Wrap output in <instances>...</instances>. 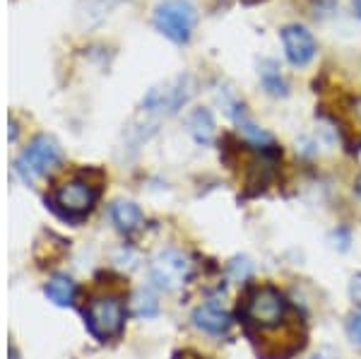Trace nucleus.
<instances>
[{
	"label": "nucleus",
	"instance_id": "nucleus-1",
	"mask_svg": "<svg viewBox=\"0 0 361 359\" xmlns=\"http://www.w3.org/2000/svg\"><path fill=\"white\" fill-rule=\"evenodd\" d=\"M284 316H287V299L272 285L250 289L246 302H243V318L260 331L277 328L284 321Z\"/></svg>",
	"mask_w": 361,
	"mask_h": 359
},
{
	"label": "nucleus",
	"instance_id": "nucleus-2",
	"mask_svg": "<svg viewBox=\"0 0 361 359\" xmlns=\"http://www.w3.org/2000/svg\"><path fill=\"white\" fill-rule=\"evenodd\" d=\"M152 22L157 32H161L173 44H185L195 29L197 13L188 0H164L154 8Z\"/></svg>",
	"mask_w": 361,
	"mask_h": 359
},
{
	"label": "nucleus",
	"instance_id": "nucleus-3",
	"mask_svg": "<svg viewBox=\"0 0 361 359\" xmlns=\"http://www.w3.org/2000/svg\"><path fill=\"white\" fill-rule=\"evenodd\" d=\"M99 190L85 178H70L51 193V207L63 219H82L94 207Z\"/></svg>",
	"mask_w": 361,
	"mask_h": 359
},
{
	"label": "nucleus",
	"instance_id": "nucleus-4",
	"mask_svg": "<svg viewBox=\"0 0 361 359\" xmlns=\"http://www.w3.org/2000/svg\"><path fill=\"white\" fill-rule=\"evenodd\" d=\"M193 92H195L193 78H190V75H178V78L169 80L164 85L152 87V90L147 92V97L142 99V109L147 114L171 116L193 97Z\"/></svg>",
	"mask_w": 361,
	"mask_h": 359
},
{
	"label": "nucleus",
	"instance_id": "nucleus-5",
	"mask_svg": "<svg viewBox=\"0 0 361 359\" xmlns=\"http://www.w3.org/2000/svg\"><path fill=\"white\" fill-rule=\"evenodd\" d=\"M85 318L87 328L97 340H111L121 335L126 326V306L116 297H97L87 306Z\"/></svg>",
	"mask_w": 361,
	"mask_h": 359
},
{
	"label": "nucleus",
	"instance_id": "nucleus-6",
	"mask_svg": "<svg viewBox=\"0 0 361 359\" xmlns=\"http://www.w3.org/2000/svg\"><path fill=\"white\" fill-rule=\"evenodd\" d=\"M190 273H193V263L178 248H161L149 265V277L164 292L183 287L190 280Z\"/></svg>",
	"mask_w": 361,
	"mask_h": 359
},
{
	"label": "nucleus",
	"instance_id": "nucleus-7",
	"mask_svg": "<svg viewBox=\"0 0 361 359\" xmlns=\"http://www.w3.org/2000/svg\"><path fill=\"white\" fill-rule=\"evenodd\" d=\"M61 162V147L54 138L49 135H39L25 147V152L20 154L15 169L25 181H34L42 174H46L51 166H56Z\"/></svg>",
	"mask_w": 361,
	"mask_h": 359
},
{
	"label": "nucleus",
	"instance_id": "nucleus-8",
	"mask_svg": "<svg viewBox=\"0 0 361 359\" xmlns=\"http://www.w3.org/2000/svg\"><path fill=\"white\" fill-rule=\"evenodd\" d=\"M282 44L287 61L292 66H308L318 51V44L313 34L301 25H287L282 29Z\"/></svg>",
	"mask_w": 361,
	"mask_h": 359
},
{
	"label": "nucleus",
	"instance_id": "nucleus-9",
	"mask_svg": "<svg viewBox=\"0 0 361 359\" xmlns=\"http://www.w3.org/2000/svg\"><path fill=\"white\" fill-rule=\"evenodd\" d=\"M190 318H193V326L207 335H224L231 328V316L214 302L200 304Z\"/></svg>",
	"mask_w": 361,
	"mask_h": 359
},
{
	"label": "nucleus",
	"instance_id": "nucleus-10",
	"mask_svg": "<svg viewBox=\"0 0 361 359\" xmlns=\"http://www.w3.org/2000/svg\"><path fill=\"white\" fill-rule=\"evenodd\" d=\"M109 215H111L116 229L123 231V234H130V231H135L142 224V210L130 200H116L111 210H109Z\"/></svg>",
	"mask_w": 361,
	"mask_h": 359
},
{
	"label": "nucleus",
	"instance_id": "nucleus-11",
	"mask_svg": "<svg viewBox=\"0 0 361 359\" xmlns=\"http://www.w3.org/2000/svg\"><path fill=\"white\" fill-rule=\"evenodd\" d=\"M188 133L197 145H209L214 140V118L207 109H195L188 116Z\"/></svg>",
	"mask_w": 361,
	"mask_h": 359
},
{
	"label": "nucleus",
	"instance_id": "nucleus-12",
	"mask_svg": "<svg viewBox=\"0 0 361 359\" xmlns=\"http://www.w3.org/2000/svg\"><path fill=\"white\" fill-rule=\"evenodd\" d=\"M258 75H260V83L272 97H287L289 95V85L284 80V75L279 73V66L275 61H263L258 66Z\"/></svg>",
	"mask_w": 361,
	"mask_h": 359
},
{
	"label": "nucleus",
	"instance_id": "nucleus-13",
	"mask_svg": "<svg viewBox=\"0 0 361 359\" xmlns=\"http://www.w3.org/2000/svg\"><path fill=\"white\" fill-rule=\"evenodd\" d=\"M75 292H78V287H75L73 277H68V275H54L49 280V285H46V297L58 306L73 304Z\"/></svg>",
	"mask_w": 361,
	"mask_h": 359
},
{
	"label": "nucleus",
	"instance_id": "nucleus-14",
	"mask_svg": "<svg viewBox=\"0 0 361 359\" xmlns=\"http://www.w3.org/2000/svg\"><path fill=\"white\" fill-rule=\"evenodd\" d=\"M130 311L133 316L137 318H152L157 316V311H159V302H157L154 292H149V289H137L135 294L130 297Z\"/></svg>",
	"mask_w": 361,
	"mask_h": 359
},
{
	"label": "nucleus",
	"instance_id": "nucleus-15",
	"mask_svg": "<svg viewBox=\"0 0 361 359\" xmlns=\"http://www.w3.org/2000/svg\"><path fill=\"white\" fill-rule=\"evenodd\" d=\"M250 263L246 258L243 260H234V263H231V275H234V280H246V277L250 275Z\"/></svg>",
	"mask_w": 361,
	"mask_h": 359
},
{
	"label": "nucleus",
	"instance_id": "nucleus-16",
	"mask_svg": "<svg viewBox=\"0 0 361 359\" xmlns=\"http://www.w3.org/2000/svg\"><path fill=\"white\" fill-rule=\"evenodd\" d=\"M347 331H349V338H352L354 343L361 345V311H359L357 316H352V321H349Z\"/></svg>",
	"mask_w": 361,
	"mask_h": 359
},
{
	"label": "nucleus",
	"instance_id": "nucleus-17",
	"mask_svg": "<svg viewBox=\"0 0 361 359\" xmlns=\"http://www.w3.org/2000/svg\"><path fill=\"white\" fill-rule=\"evenodd\" d=\"M349 294H352V299L361 306V273L352 277V282H349Z\"/></svg>",
	"mask_w": 361,
	"mask_h": 359
},
{
	"label": "nucleus",
	"instance_id": "nucleus-18",
	"mask_svg": "<svg viewBox=\"0 0 361 359\" xmlns=\"http://www.w3.org/2000/svg\"><path fill=\"white\" fill-rule=\"evenodd\" d=\"M313 8L320 10V13H330V10L335 8V0H313Z\"/></svg>",
	"mask_w": 361,
	"mask_h": 359
},
{
	"label": "nucleus",
	"instance_id": "nucleus-19",
	"mask_svg": "<svg viewBox=\"0 0 361 359\" xmlns=\"http://www.w3.org/2000/svg\"><path fill=\"white\" fill-rule=\"evenodd\" d=\"M306 359H340V355H335V352H330V350H320V352H316V355H311Z\"/></svg>",
	"mask_w": 361,
	"mask_h": 359
},
{
	"label": "nucleus",
	"instance_id": "nucleus-20",
	"mask_svg": "<svg viewBox=\"0 0 361 359\" xmlns=\"http://www.w3.org/2000/svg\"><path fill=\"white\" fill-rule=\"evenodd\" d=\"M352 5H354V13L361 17V0H352Z\"/></svg>",
	"mask_w": 361,
	"mask_h": 359
}]
</instances>
